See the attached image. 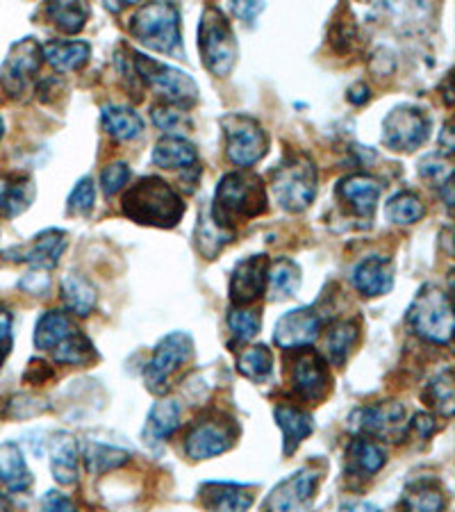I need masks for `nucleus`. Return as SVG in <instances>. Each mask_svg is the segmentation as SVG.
<instances>
[{
    "mask_svg": "<svg viewBox=\"0 0 455 512\" xmlns=\"http://www.w3.org/2000/svg\"><path fill=\"white\" fill-rule=\"evenodd\" d=\"M269 196L262 178L251 171H233L219 180L212 203V221L226 233L260 217L267 210Z\"/></svg>",
    "mask_w": 455,
    "mask_h": 512,
    "instance_id": "obj_1",
    "label": "nucleus"
},
{
    "mask_svg": "<svg viewBox=\"0 0 455 512\" xmlns=\"http://www.w3.org/2000/svg\"><path fill=\"white\" fill-rule=\"evenodd\" d=\"M123 214L142 226L173 228L185 214V203L167 180L146 176L128 187L121 198Z\"/></svg>",
    "mask_w": 455,
    "mask_h": 512,
    "instance_id": "obj_2",
    "label": "nucleus"
},
{
    "mask_svg": "<svg viewBox=\"0 0 455 512\" xmlns=\"http://www.w3.org/2000/svg\"><path fill=\"white\" fill-rule=\"evenodd\" d=\"M130 35L157 53L185 57L180 35V12L173 3H148L130 16Z\"/></svg>",
    "mask_w": 455,
    "mask_h": 512,
    "instance_id": "obj_3",
    "label": "nucleus"
},
{
    "mask_svg": "<svg viewBox=\"0 0 455 512\" xmlns=\"http://www.w3.org/2000/svg\"><path fill=\"white\" fill-rule=\"evenodd\" d=\"M271 192L280 208L303 212L317 196V167L303 153H289L271 171Z\"/></svg>",
    "mask_w": 455,
    "mask_h": 512,
    "instance_id": "obj_4",
    "label": "nucleus"
},
{
    "mask_svg": "<svg viewBox=\"0 0 455 512\" xmlns=\"http://www.w3.org/2000/svg\"><path fill=\"white\" fill-rule=\"evenodd\" d=\"M410 330L430 344H449L453 337V308L449 294L437 285H424L405 315Z\"/></svg>",
    "mask_w": 455,
    "mask_h": 512,
    "instance_id": "obj_5",
    "label": "nucleus"
},
{
    "mask_svg": "<svg viewBox=\"0 0 455 512\" xmlns=\"http://www.w3.org/2000/svg\"><path fill=\"white\" fill-rule=\"evenodd\" d=\"M198 51L203 64L212 76L226 78L237 62L239 48L233 35V26L219 7L208 5L198 23Z\"/></svg>",
    "mask_w": 455,
    "mask_h": 512,
    "instance_id": "obj_6",
    "label": "nucleus"
},
{
    "mask_svg": "<svg viewBox=\"0 0 455 512\" xmlns=\"http://www.w3.org/2000/svg\"><path fill=\"white\" fill-rule=\"evenodd\" d=\"M132 69L142 78L157 96H162L169 105L178 110H189L198 103V87L194 78L187 71H180L176 66L162 64L144 53H130Z\"/></svg>",
    "mask_w": 455,
    "mask_h": 512,
    "instance_id": "obj_7",
    "label": "nucleus"
},
{
    "mask_svg": "<svg viewBox=\"0 0 455 512\" xmlns=\"http://www.w3.org/2000/svg\"><path fill=\"white\" fill-rule=\"evenodd\" d=\"M221 128L226 137L228 160L237 167L248 169L267 155L269 137L258 119L248 114H226L221 119Z\"/></svg>",
    "mask_w": 455,
    "mask_h": 512,
    "instance_id": "obj_8",
    "label": "nucleus"
},
{
    "mask_svg": "<svg viewBox=\"0 0 455 512\" xmlns=\"http://www.w3.org/2000/svg\"><path fill=\"white\" fill-rule=\"evenodd\" d=\"M194 355V342L192 337L182 330H176V333H169L160 344L155 346V351L148 360V365L144 369V381L148 385V390L153 394H164L169 390L171 378L176 376V371L187 365Z\"/></svg>",
    "mask_w": 455,
    "mask_h": 512,
    "instance_id": "obj_9",
    "label": "nucleus"
},
{
    "mask_svg": "<svg viewBox=\"0 0 455 512\" xmlns=\"http://www.w3.org/2000/svg\"><path fill=\"white\" fill-rule=\"evenodd\" d=\"M430 117L417 105H396L383 119V144L396 153H412L426 144Z\"/></svg>",
    "mask_w": 455,
    "mask_h": 512,
    "instance_id": "obj_10",
    "label": "nucleus"
},
{
    "mask_svg": "<svg viewBox=\"0 0 455 512\" xmlns=\"http://www.w3.org/2000/svg\"><path fill=\"white\" fill-rule=\"evenodd\" d=\"M41 60V46L35 37H23L12 44L10 53H7L3 66H0V85L12 98H21L28 94L32 80L39 73Z\"/></svg>",
    "mask_w": 455,
    "mask_h": 512,
    "instance_id": "obj_11",
    "label": "nucleus"
},
{
    "mask_svg": "<svg viewBox=\"0 0 455 512\" xmlns=\"http://www.w3.org/2000/svg\"><path fill=\"white\" fill-rule=\"evenodd\" d=\"M321 472L312 467H303L299 472L280 481L269 497L264 499V512H312L314 497H317Z\"/></svg>",
    "mask_w": 455,
    "mask_h": 512,
    "instance_id": "obj_12",
    "label": "nucleus"
},
{
    "mask_svg": "<svg viewBox=\"0 0 455 512\" xmlns=\"http://www.w3.org/2000/svg\"><path fill=\"white\" fill-rule=\"evenodd\" d=\"M405 408L396 401H378L362 406L351 415V428L360 437H378V440L399 442L403 435Z\"/></svg>",
    "mask_w": 455,
    "mask_h": 512,
    "instance_id": "obj_13",
    "label": "nucleus"
},
{
    "mask_svg": "<svg viewBox=\"0 0 455 512\" xmlns=\"http://www.w3.org/2000/svg\"><path fill=\"white\" fill-rule=\"evenodd\" d=\"M321 335V319L312 308H296L285 312L273 328V344L285 351H299L317 342Z\"/></svg>",
    "mask_w": 455,
    "mask_h": 512,
    "instance_id": "obj_14",
    "label": "nucleus"
},
{
    "mask_svg": "<svg viewBox=\"0 0 455 512\" xmlns=\"http://www.w3.org/2000/svg\"><path fill=\"white\" fill-rule=\"evenodd\" d=\"M269 267L271 262L267 255H251V258L237 262L233 276H230V301L237 308L253 305L262 299L264 292H267Z\"/></svg>",
    "mask_w": 455,
    "mask_h": 512,
    "instance_id": "obj_15",
    "label": "nucleus"
},
{
    "mask_svg": "<svg viewBox=\"0 0 455 512\" xmlns=\"http://www.w3.org/2000/svg\"><path fill=\"white\" fill-rule=\"evenodd\" d=\"M66 246H69V235L64 230L48 228L41 230L37 237H32L28 244L7 249L5 258L14 262H28L39 269H53L64 255Z\"/></svg>",
    "mask_w": 455,
    "mask_h": 512,
    "instance_id": "obj_16",
    "label": "nucleus"
},
{
    "mask_svg": "<svg viewBox=\"0 0 455 512\" xmlns=\"http://www.w3.org/2000/svg\"><path fill=\"white\" fill-rule=\"evenodd\" d=\"M292 385L296 394L308 403H319L330 392V374L326 360L314 351L296 355L292 367Z\"/></svg>",
    "mask_w": 455,
    "mask_h": 512,
    "instance_id": "obj_17",
    "label": "nucleus"
},
{
    "mask_svg": "<svg viewBox=\"0 0 455 512\" xmlns=\"http://www.w3.org/2000/svg\"><path fill=\"white\" fill-rule=\"evenodd\" d=\"M235 444V433L226 424L205 419L189 431L185 440V451L192 460H210L226 453Z\"/></svg>",
    "mask_w": 455,
    "mask_h": 512,
    "instance_id": "obj_18",
    "label": "nucleus"
},
{
    "mask_svg": "<svg viewBox=\"0 0 455 512\" xmlns=\"http://www.w3.org/2000/svg\"><path fill=\"white\" fill-rule=\"evenodd\" d=\"M380 192H383V185H380L378 178L369 176V173H351V176L339 180L337 185L339 201L351 212L358 214L360 219L374 217Z\"/></svg>",
    "mask_w": 455,
    "mask_h": 512,
    "instance_id": "obj_19",
    "label": "nucleus"
},
{
    "mask_svg": "<svg viewBox=\"0 0 455 512\" xmlns=\"http://www.w3.org/2000/svg\"><path fill=\"white\" fill-rule=\"evenodd\" d=\"M351 280L362 296L376 299V296H383L394 287V264L390 258L371 255V258H364L355 264Z\"/></svg>",
    "mask_w": 455,
    "mask_h": 512,
    "instance_id": "obj_20",
    "label": "nucleus"
},
{
    "mask_svg": "<svg viewBox=\"0 0 455 512\" xmlns=\"http://www.w3.org/2000/svg\"><path fill=\"white\" fill-rule=\"evenodd\" d=\"M253 487L237 483H203L201 501L210 512H246L253 506Z\"/></svg>",
    "mask_w": 455,
    "mask_h": 512,
    "instance_id": "obj_21",
    "label": "nucleus"
},
{
    "mask_svg": "<svg viewBox=\"0 0 455 512\" xmlns=\"http://www.w3.org/2000/svg\"><path fill=\"white\" fill-rule=\"evenodd\" d=\"M35 196L37 185L28 173H0V217H19L30 208Z\"/></svg>",
    "mask_w": 455,
    "mask_h": 512,
    "instance_id": "obj_22",
    "label": "nucleus"
},
{
    "mask_svg": "<svg viewBox=\"0 0 455 512\" xmlns=\"http://www.w3.org/2000/svg\"><path fill=\"white\" fill-rule=\"evenodd\" d=\"M387 453L376 440L369 437H353L344 453V469L346 474L355 478H371L385 467Z\"/></svg>",
    "mask_w": 455,
    "mask_h": 512,
    "instance_id": "obj_23",
    "label": "nucleus"
},
{
    "mask_svg": "<svg viewBox=\"0 0 455 512\" xmlns=\"http://www.w3.org/2000/svg\"><path fill=\"white\" fill-rule=\"evenodd\" d=\"M446 494L435 478H419L405 485L399 512H444Z\"/></svg>",
    "mask_w": 455,
    "mask_h": 512,
    "instance_id": "obj_24",
    "label": "nucleus"
},
{
    "mask_svg": "<svg viewBox=\"0 0 455 512\" xmlns=\"http://www.w3.org/2000/svg\"><path fill=\"white\" fill-rule=\"evenodd\" d=\"M51 472L64 487L78 483V442L71 433H55L51 442Z\"/></svg>",
    "mask_w": 455,
    "mask_h": 512,
    "instance_id": "obj_25",
    "label": "nucleus"
},
{
    "mask_svg": "<svg viewBox=\"0 0 455 512\" xmlns=\"http://www.w3.org/2000/svg\"><path fill=\"white\" fill-rule=\"evenodd\" d=\"M153 164L162 169H198V151L180 135H167L153 148Z\"/></svg>",
    "mask_w": 455,
    "mask_h": 512,
    "instance_id": "obj_26",
    "label": "nucleus"
},
{
    "mask_svg": "<svg viewBox=\"0 0 455 512\" xmlns=\"http://www.w3.org/2000/svg\"><path fill=\"white\" fill-rule=\"evenodd\" d=\"M0 481L10 492H28L32 487L30 469L26 465V458H23V451L16 442H5L0 444Z\"/></svg>",
    "mask_w": 455,
    "mask_h": 512,
    "instance_id": "obj_27",
    "label": "nucleus"
},
{
    "mask_svg": "<svg viewBox=\"0 0 455 512\" xmlns=\"http://www.w3.org/2000/svg\"><path fill=\"white\" fill-rule=\"evenodd\" d=\"M273 417H276V424L280 426V431H283L285 437V456L299 449L303 440H308L314 431L312 417L305 410H299L294 406H283V403H280V406L273 410Z\"/></svg>",
    "mask_w": 455,
    "mask_h": 512,
    "instance_id": "obj_28",
    "label": "nucleus"
},
{
    "mask_svg": "<svg viewBox=\"0 0 455 512\" xmlns=\"http://www.w3.org/2000/svg\"><path fill=\"white\" fill-rule=\"evenodd\" d=\"M78 326L62 310H48L39 317L35 326V346L39 351L53 353L57 346L76 333Z\"/></svg>",
    "mask_w": 455,
    "mask_h": 512,
    "instance_id": "obj_29",
    "label": "nucleus"
},
{
    "mask_svg": "<svg viewBox=\"0 0 455 512\" xmlns=\"http://www.w3.org/2000/svg\"><path fill=\"white\" fill-rule=\"evenodd\" d=\"M180 406L178 401L173 399H162L157 401L146 417L144 426V442L148 440L151 444L167 442L169 437L178 431L180 426Z\"/></svg>",
    "mask_w": 455,
    "mask_h": 512,
    "instance_id": "obj_30",
    "label": "nucleus"
},
{
    "mask_svg": "<svg viewBox=\"0 0 455 512\" xmlns=\"http://www.w3.org/2000/svg\"><path fill=\"white\" fill-rule=\"evenodd\" d=\"M46 62L53 66V69L69 73L78 71L89 62L91 57V46L87 41H48V44L41 48Z\"/></svg>",
    "mask_w": 455,
    "mask_h": 512,
    "instance_id": "obj_31",
    "label": "nucleus"
},
{
    "mask_svg": "<svg viewBox=\"0 0 455 512\" xmlns=\"http://www.w3.org/2000/svg\"><path fill=\"white\" fill-rule=\"evenodd\" d=\"M101 119L107 135L119 139V142H132L144 132V119L130 107L105 105Z\"/></svg>",
    "mask_w": 455,
    "mask_h": 512,
    "instance_id": "obj_32",
    "label": "nucleus"
},
{
    "mask_svg": "<svg viewBox=\"0 0 455 512\" xmlns=\"http://www.w3.org/2000/svg\"><path fill=\"white\" fill-rule=\"evenodd\" d=\"M62 299L66 303V310L73 312V315L89 317L96 308L98 294L96 287L91 285L85 276L69 274L62 280Z\"/></svg>",
    "mask_w": 455,
    "mask_h": 512,
    "instance_id": "obj_33",
    "label": "nucleus"
},
{
    "mask_svg": "<svg viewBox=\"0 0 455 512\" xmlns=\"http://www.w3.org/2000/svg\"><path fill=\"white\" fill-rule=\"evenodd\" d=\"M269 296L273 301H285L294 296L301 287V269L299 264L289 258H280L269 267L267 278Z\"/></svg>",
    "mask_w": 455,
    "mask_h": 512,
    "instance_id": "obj_34",
    "label": "nucleus"
},
{
    "mask_svg": "<svg viewBox=\"0 0 455 512\" xmlns=\"http://www.w3.org/2000/svg\"><path fill=\"white\" fill-rule=\"evenodd\" d=\"M360 328L353 321H337L330 326L326 335V358L333 362L335 367H342L346 358H349L353 346L358 344Z\"/></svg>",
    "mask_w": 455,
    "mask_h": 512,
    "instance_id": "obj_35",
    "label": "nucleus"
},
{
    "mask_svg": "<svg viewBox=\"0 0 455 512\" xmlns=\"http://www.w3.org/2000/svg\"><path fill=\"white\" fill-rule=\"evenodd\" d=\"M82 458H85V467L89 474H105L126 465L130 460V451L101 442H89L85 451H82Z\"/></svg>",
    "mask_w": 455,
    "mask_h": 512,
    "instance_id": "obj_36",
    "label": "nucleus"
},
{
    "mask_svg": "<svg viewBox=\"0 0 455 512\" xmlns=\"http://www.w3.org/2000/svg\"><path fill=\"white\" fill-rule=\"evenodd\" d=\"M237 369L253 383H267L273 376V353L269 346L255 344L239 353Z\"/></svg>",
    "mask_w": 455,
    "mask_h": 512,
    "instance_id": "obj_37",
    "label": "nucleus"
},
{
    "mask_svg": "<svg viewBox=\"0 0 455 512\" xmlns=\"http://www.w3.org/2000/svg\"><path fill=\"white\" fill-rule=\"evenodd\" d=\"M385 214L392 224L410 226V224H417V221L424 219L426 205L419 198V194H415V192H399V194H394L390 201H387Z\"/></svg>",
    "mask_w": 455,
    "mask_h": 512,
    "instance_id": "obj_38",
    "label": "nucleus"
},
{
    "mask_svg": "<svg viewBox=\"0 0 455 512\" xmlns=\"http://www.w3.org/2000/svg\"><path fill=\"white\" fill-rule=\"evenodd\" d=\"M48 19H51L57 28L66 35H78L85 28L89 19V7L85 3H71V0H62V3H51L46 7Z\"/></svg>",
    "mask_w": 455,
    "mask_h": 512,
    "instance_id": "obj_39",
    "label": "nucleus"
},
{
    "mask_svg": "<svg viewBox=\"0 0 455 512\" xmlns=\"http://www.w3.org/2000/svg\"><path fill=\"white\" fill-rule=\"evenodd\" d=\"M424 399L430 408H435L442 417L449 419L455 408V392H453V371L451 367L442 369L433 381L428 383Z\"/></svg>",
    "mask_w": 455,
    "mask_h": 512,
    "instance_id": "obj_40",
    "label": "nucleus"
},
{
    "mask_svg": "<svg viewBox=\"0 0 455 512\" xmlns=\"http://www.w3.org/2000/svg\"><path fill=\"white\" fill-rule=\"evenodd\" d=\"M57 365H89L94 358V344L87 335L80 333V328L73 333L69 340H64L51 353Z\"/></svg>",
    "mask_w": 455,
    "mask_h": 512,
    "instance_id": "obj_41",
    "label": "nucleus"
},
{
    "mask_svg": "<svg viewBox=\"0 0 455 512\" xmlns=\"http://www.w3.org/2000/svg\"><path fill=\"white\" fill-rule=\"evenodd\" d=\"M196 235H198V251H201L208 260L217 258V255L223 251V246L233 242V233H226V230H221L208 217V214H205V217L198 221Z\"/></svg>",
    "mask_w": 455,
    "mask_h": 512,
    "instance_id": "obj_42",
    "label": "nucleus"
},
{
    "mask_svg": "<svg viewBox=\"0 0 455 512\" xmlns=\"http://www.w3.org/2000/svg\"><path fill=\"white\" fill-rule=\"evenodd\" d=\"M228 328H230V333H233V337H235L237 342H242V344L244 342H251L253 337L260 333V328H262L260 312L242 310V308L230 310Z\"/></svg>",
    "mask_w": 455,
    "mask_h": 512,
    "instance_id": "obj_43",
    "label": "nucleus"
},
{
    "mask_svg": "<svg viewBox=\"0 0 455 512\" xmlns=\"http://www.w3.org/2000/svg\"><path fill=\"white\" fill-rule=\"evenodd\" d=\"M94 201H96L94 180H91V176L80 178L69 194V212L87 214L91 212V208H94Z\"/></svg>",
    "mask_w": 455,
    "mask_h": 512,
    "instance_id": "obj_44",
    "label": "nucleus"
},
{
    "mask_svg": "<svg viewBox=\"0 0 455 512\" xmlns=\"http://www.w3.org/2000/svg\"><path fill=\"white\" fill-rule=\"evenodd\" d=\"M151 119L164 132H180L182 128H192V121L178 107H153Z\"/></svg>",
    "mask_w": 455,
    "mask_h": 512,
    "instance_id": "obj_45",
    "label": "nucleus"
},
{
    "mask_svg": "<svg viewBox=\"0 0 455 512\" xmlns=\"http://www.w3.org/2000/svg\"><path fill=\"white\" fill-rule=\"evenodd\" d=\"M128 180H130V167L126 162L107 164L101 173V185H103L105 196L119 194L121 189L128 185Z\"/></svg>",
    "mask_w": 455,
    "mask_h": 512,
    "instance_id": "obj_46",
    "label": "nucleus"
},
{
    "mask_svg": "<svg viewBox=\"0 0 455 512\" xmlns=\"http://www.w3.org/2000/svg\"><path fill=\"white\" fill-rule=\"evenodd\" d=\"M48 285H51L48 269H39V267H32L28 274L19 280V287L26 289L30 294H44Z\"/></svg>",
    "mask_w": 455,
    "mask_h": 512,
    "instance_id": "obj_47",
    "label": "nucleus"
},
{
    "mask_svg": "<svg viewBox=\"0 0 455 512\" xmlns=\"http://www.w3.org/2000/svg\"><path fill=\"white\" fill-rule=\"evenodd\" d=\"M39 512H78L76 503H73L62 492H48L39 503Z\"/></svg>",
    "mask_w": 455,
    "mask_h": 512,
    "instance_id": "obj_48",
    "label": "nucleus"
},
{
    "mask_svg": "<svg viewBox=\"0 0 455 512\" xmlns=\"http://www.w3.org/2000/svg\"><path fill=\"white\" fill-rule=\"evenodd\" d=\"M14 337H12V315L7 310H0V367L7 360L12 351Z\"/></svg>",
    "mask_w": 455,
    "mask_h": 512,
    "instance_id": "obj_49",
    "label": "nucleus"
},
{
    "mask_svg": "<svg viewBox=\"0 0 455 512\" xmlns=\"http://www.w3.org/2000/svg\"><path fill=\"white\" fill-rule=\"evenodd\" d=\"M433 431H435V419L430 415H424V412H421V415H415V419L410 421V433H415L419 437H430Z\"/></svg>",
    "mask_w": 455,
    "mask_h": 512,
    "instance_id": "obj_50",
    "label": "nucleus"
},
{
    "mask_svg": "<svg viewBox=\"0 0 455 512\" xmlns=\"http://www.w3.org/2000/svg\"><path fill=\"white\" fill-rule=\"evenodd\" d=\"M264 10V3H233V12L237 14V19H242L246 23H253L258 19V14Z\"/></svg>",
    "mask_w": 455,
    "mask_h": 512,
    "instance_id": "obj_51",
    "label": "nucleus"
},
{
    "mask_svg": "<svg viewBox=\"0 0 455 512\" xmlns=\"http://www.w3.org/2000/svg\"><path fill=\"white\" fill-rule=\"evenodd\" d=\"M337 512H383V510L371 501H346L339 506Z\"/></svg>",
    "mask_w": 455,
    "mask_h": 512,
    "instance_id": "obj_52",
    "label": "nucleus"
},
{
    "mask_svg": "<svg viewBox=\"0 0 455 512\" xmlns=\"http://www.w3.org/2000/svg\"><path fill=\"white\" fill-rule=\"evenodd\" d=\"M437 144H440L442 153L444 155H451L453 148H455V142H453V130H451V123H446V126L442 128L440 132V139H437Z\"/></svg>",
    "mask_w": 455,
    "mask_h": 512,
    "instance_id": "obj_53",
    "label": "nucleus"
},
{
    "mask_svg": "<svg viewBox=\"0 0 455 512\" xmlns=\"http://www.w3.org/2000/svg\"><path fill=\"white\" fill-rule=\"evenodd\" d=\"M369 87L364 85V82H358V85H353L351 87V92H349V101L353 103V105H362V103H367L369 101Z\"/></svg>",
    "mask_w": 455,
    "mask_h": 512,
    "instance_id": "obj_54",
    "label": "nucleus"
},
{
    "mask_svg": "<svg viewBox=\"0 0 455 512\" xmlns=\"http://www.w3.org/2000/svg\"><path fill=\"white\" fill-rule=\"evenodd\" d=\"M0 512H12L10 506H7V501H5L3 494H0Z\"/></svg>",
    "mask_w": 455,
    "mask_h": 512,
    "instance_id": "obj_55",
    "label": "nucleus"
},
{
    "mask_svg": "<svg viewBox=\"0 0 455 512\" xmlns=\"http://www.w3.org/2000/svg\"><path fill=\"white\" fill-rule=\"evenodd\" d=\"M3 135H5V121L0 117V139H3Z\"/></svg>",
    "mask_w": 455,
    "mask_h": 512,
    "instance_id": "obj_56",
    "label": "nucleus"
}]
</instances>
